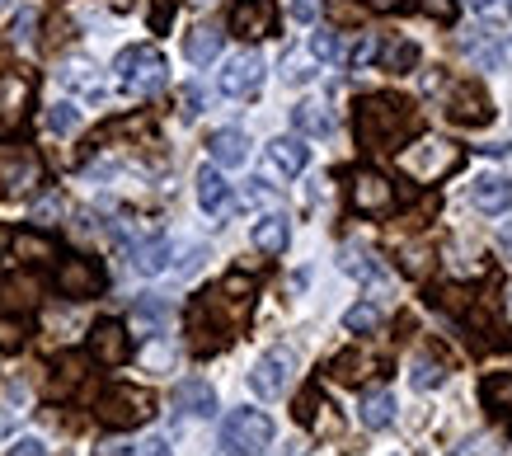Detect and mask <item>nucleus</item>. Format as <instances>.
I'll return each mask as SVG.
<instances>
[{
	"mask_svg": "<svg viewBox=\"0 0 512 456\" xmlns=\"http://www.w3.org/2000/svg\"><path fill=\"white\" fill-rule=\"evenodd\" d=\"M357 142L367 151H395L400 142H409L419 132V109L400 95H367L353 113Z\"/></svg>",
	"mask_w": 512,
	"mask_h": 456,
	"instance_id": "obj_1",
	"label": "nucleus"
},
{
	"mask_svg": "<svg viewBox=\"0 0 512 456\" xmlns=\"http://www.w3.org/2000/svg\"><path fill=\"white\" fill-rule=\"evenodd\" d=\"M94 414H99V424L109 428H141L151 414H156V395L146 391V386H109V391L99 395V405H94Z\"/></svg>",
	"mask_w": 512,
	"mask_h": 456,
	"instance_id": "obj_2",
	"label": "nucleus"
},
{
	"mask_svg": "<svg viewBox=\"0 0 512 456\" xmlns=\"http://www.w3.org/2000/svg\"><path fill=\"white\" fill-rule=\"evenodd\" d=\"M118 80H123V90H132V95H156L160 85L170 80V62H165L160 48L141 43V48L118 52Z\"/></svg>",
	"mask_w": 512,
	"mask_h": 456,
	"instance_id": "obj_3",
	"label": "nucleus"
},
{
	"mask_svg": "<svg viewBox=\"0 0 512 456\" xmlns=\"http://www.w3.org/2000/svg\"><path fill=\"white\" fill-rule=\"evenodd\" d=\"M273 442V419L264 409H235L221 424V452L231 456H264Z\"/></svg>",
	"mask_w": 512,
	"mask_h": 456,
	"instance_id": "obj_4",
	"label": "nucleus"
},
{
	"mask_svg": "<svg viewBox=\"0 0 512 456\" xmlns=\"http://www.w3.org/2000/svg\"><path fill=\"white\" fill-rule=\"evenodd\" d=\"M57 292L71 301L99 297V292H104V268H99V259H90V254L62 259V264H57Z\"/></svg>",
	"mask_w": 512,
	"mask_h": 456,
	"instance_id": "obj_5",
	"label": "nucleus"
},
{
	"mask_svg": "<svg viewBox=\"0 0 512 456\" xmlns=\"http://www.w3.org/2000/svg\"><path fill=\"white\" fill-rule=\"evenodd\" d=\"M296 377V353L292 348H268L264 358L254 362V372H249V386H254V395H264V400H278L287 386H292Z\"/></svg>",
	"mask_w": 512,
	"mask_h": 456,
	"instance_id": "obj_6",
	"label": "nucleus"
},
{
	"mask_svg": "<svg viewBox=\"0 0 512 456\" xmlns=\"http://www.w3.org/2000/svg\"><path fill=\"white\" fill-rule=\"evenodd\" d=\"M348 203L362 212V217H386L390 207H395V184L381 179L376 170H357L348 179Z\"/></svg>",
	"mask_w": 512,
	"mask_h": 456,
	"instance_id": "obj_7",
	"label": "nucleus"
},
{
	"mask_svg": "<svg viewBox=\"0 0 512 456\" xmlns=\"http://www.w3.org/2000/svg\"><path fill=\"white\" fill-rule=\"evenodd\" d=\"M278 29V5L273 0H235L231 5V33L245 43H259Z\"/></svg>",
	"mask_w": 512,
	"mask_h": 456,
	"instance_id": "obj_8",
	"label": "nucleus"
},
{
	"mask_svg": "<svg viewBox=\"0 0 512 456\" xmlns=\"http://www.w3.org/2000/svg\"><path fill=\"white\" fill-rule=\"evenodd\" d=\"M259 85H264V57H259V52H240V57H231L226 71H221V95L226 99L259 95Z\"/></svg>",
	"mask_w": 512,
	"mask_h": 456,
	"instance_id": "obj_9",
	"label": "nucleus"
},
{
	"mask_svg": "<svg viewBox=\"0 0 512 456\" xmlns=\"http://www.w3.org/2000/svg\"><path fill=\"white\" fill-rule=\"evenodd\" d=\"M447 118L461 127H484V123H494V104H489V95H484L480 85L461 80L447 95Z\"/></svg>",
	"mask_w": 512,
	"mask_h": 456,
	"instance_id": "obj_10",
	"label": "nucleus"
},
{
	"mask_svg": "<svg viewBox=\"0 0 512 456\" xmlns=\"http://www.w3.org/2000/svg\"><path fill=\"white\" fill-rule=\"evenodd\" d=\"M90 353L104 367H123L127 358H132V334H127L123 320H99L90 330Z\"/></svg>",
	"mask_w": 512,
	"mask_h": 456,
	"instance_id": "obj_11",
	"label": "nucleus"
},
{
	"mask_svg": "<svg viewBox=\"0 0 512 456\" xmlns=\"http://www.w3.org/2000/svg\"><path fill=\"white\" fill-rule=\"evenodd\" d=\"M38 297H43V283H38L33 273H5V278H0V311L29 320Z\"/></svg>",
	"mask_w": 512,
	"mask_h": 456,
	"instance_id": "obj_12",
	"label": "nucleus"
},
{
	"mask_svg": "<svg viewBox=\"0 0 512 456\" xmlns=\"http://www.w3.org/2000/svg\"><path fill=\"white\" fill-rule=\"evenodd\" d=\"M404 165L419 174V179H437V174H447L456 165V146L447 142H419L404 151Z\"/></svg>",
	"mask_w": 512,
	"mask_h": 456,
	"instance_id": "obj_13",
	"label": "nucleus"
},
{
	"mask_svg": "<svg viewBox=\"0 0 512 456\" xmlns=\"http://www.w3.org/2000/svg\"><path fill=\"white\" fill-rule=\"evenodd\" d=\"M170 400L179 414H188V419H212V414H217V391H212L202 377H184L174 386Z\"/></svg>",
	"mask_w": 512,
	"mask_h": 456,
	"instance_id": "obj_14",
	"label": "nucleus"
},
{
	"mask_svg": "<svg viewBox=\"0 0 512 456\" xmlns=\"http://www.w3.org/2000/svg\"><path fill=\"white\" fill-rule=\"evenodd\" d=\"M470 203L480 207L484 217H503L512 207V184L503 174H480V179L470 184Z\"/></svg>",
	"mask_w": 512,
	"mask_h": 456,
	"instance_id": "obj_15",
	"label": "nucleus"
},
{
	"mask_svg": "<svg viewBox=\"0 0 512 456\" xmlns=\"http://www.w3.org/2000/svg\"><path fill=\"white\" fill-rule=\"evenodd\" d=\"M268 165H273L282 179H296V174L311 165V146L301 142V137H273V142H268Z\"/></svg>",
	"mask_w": 512,
	"mask_h": 456,
	"instance_id": "obj_16",
	"label": "nucleus"
},
{
	"mask_svg": "<svg viewBox=\"0 0 512 456\" xmlns=\"http://www.w3.org/2000/svg\"><path fill=\"white\" fill-rule=\"evenodd\" d=\"M207 151H212V160H217V170H240V165L249 160V137L240 132V127H221V132H212Z\"/></svg>",
	"mask_w": 512,
	"mask_h": 456,
	"instance_id": "obj_17",
	"label": "nucleus"
},
{
	"mask_svg": "<svg viewBox=\"0 0 512 456\" xmlns=\"http://www.w3.org/2000/svg\"><path fill=\"white\" fill-rule=\"evenodd\" d=\"M198 207L212 212V217H221L231 207V184H226V174L217 165H202L198 170Z\"/></svg>",
	"mask_w": 512,
	"mask_h": 456,
	"instance_id": "obj_18",
	"label": "nucleus"
},
{
	"mask_svg": "<svg viewBox=\"0 0 512 456\" xmlns=\"http://www.w3.org/2000/svg\"><path fill=\"white\" fill-rule=\"evenodd\" d=\"M249 240H254V250L282 254V250H287V240H292V226H287V217H282V212H268V217L254 221Z\"/></svg>",
	"mask_w": 512,
	"mask_h": 456,
	"instance_id": "obj_19",
	"label": "nucleus"
},
{
	"mask_svg": "<svg viewBox=\"0 0 512 456\" xmlns=\"http://www.w3.org/2000/svg\"><path fill=\"white\" fill-rule=\"evenodd\" d=\"M221 43H226V33H221L217 24H198V29L184 38V57L193 66H207V62H217Z\"/></svg>",
	"mask_w": 512,
	"mask_h": 456,
	"instance_id": "obj_20",
	"label": "nucleus"
},
{
	"mask_svg": "<svg viewBox=\"0 0 512 456\" xmlns=\"http://www.w3.org/2000/svg\"><path fill=\"white\" fill-rule=\"evenodd\" d=\"M292 123L301 137H329V132H334V113H329L320 99H301L292 109Z\"/></svg>",
	"mask_w": 512,
	"mask_h": 456,
	"instance_id": "obj_21",
	"label": "nucleus"
},
{
	"mask_svg": "<svg viewBox=\"0 0 512 456\" xmlns=\"http://www.w3.org/2000/svg\"><path fill=\"white\" fill-rule=\"evenodd\" d=\"M170 259H174V245L165 236L146 240V245H137V250H132V268H137L141 278H156V273H165V268H170Z\"/></svg>",
	"mask_w": 512,
	"mask_h": 456,
	"instance_id": "obj_22",
	"label": "nucleus"
},
{
	"mask_svg": "<svg viewBox=\"0 0 512 456\" xmlns=\"http://www.w3.org/2000/svg\"><path fill=\"white\" fill-rule=\"evenodd\" d=\"M38 179H43V170H38V160H33V156H24L19 165H0V193H5V198L29 193Z\"/></svg>",
	"mask_w": 512,
	"mask_h": 456,
	"instance_id": "obj_23",
	"label": "nucleus"
},
{
	"mask_svg": "<svg viewBox=\"0 0 512 456\" xmlns=\"http://www.w3.org/2000/svg\"><path fill=\"white\" fill-rule=\"evenodd\" d=\"M170 325V301H160V297H141L137 306H132V330H146V334H156Z\"/></svg>",
	"mask_w": 512,
	"mask_h": 456,
	"instance_id": "obj_24",
	"label": "nucleus"
},
{
	"mask_svg": "<svg viewBox=\"0 0 512 456\" xmlns=\"http://www.w3.org/2000/svg\"><path fill=\"white\" fill-rule=\"evenodd\" d=\"M362 424L367 428H390L395 424V395L390 391H372L362 400Z\"/></svg>",
	"mask_w": 512,
	"mask_h": 456,
	"instance_id": "obj_25",
	"label": "nucleus"
},
{
	"mask_svg": "<svg viewBox=\"0 0 512 456\" xmlns=\"http://www.w3.org/2000/svg\"><path fill=\"white\" fill-rule=\"evenodd\" d=\"M339 268H343V273H353V278H362V283H372V278H381V264H372V254H367V250H357V245H343Z\"/></svg>",
	"mask_w": 512,
	"mask_h": 456,
	"instance_id": "obj_26",
	"label": "nucleus"
},
{
	"mask_svg": "<svg viewBox=\"0 0 512 456\" xmlns=\"http://www.w3.org/2000/svg\"><path fill=\"white\" fill-rule=\"evenodd\" d=\"M372 367H376V358H367V353H339V358H334V377L353 386V381L372 377Z\"/></svg>",
	"mask_w": 512,
	"mask_h": 456,
	"instance_id": "obj_27",
	"label": "nucleus"
},
{
	"mask_svg": "<svg viewBox=\"0 0 512 456\" xmlns=\"http://www.w3.org/2000/svg\"><path fill=\"white\" fill-rule=\"evenodd\" d=\"M24 99H29V80L24 76L0 80V113H5V118H19V113H24Z\"/></svg>",
	"mask_w": 512,
	"mask_h": 456,
	"instance_id": "obj_28",
	"label": "nucleus"
},
{
	"mask_svg": "<svg viewBox=\"0 0 512 456\" xmlns=\"http://www.w3.org/2000/svg\"><path fill=\"white\" fill-rule=\"evenodd\" d=\"M376 325H381V311H376L372 301H357V306L343 311V330L348 334H372Z\"/></svg>",
	"mask_w": 512,
	"mask_h": 456,
	"instance_id": "obj_29",
	"label": "nucleus"
},
{
	"mask_svg": "<svg viewBox=\"0 0 512 456\" xmlns=\"http://www.w3.org/2000/svg\"><path fill=\"white\" fill-rule=\"evenodd\" d=\"M24 339H29V320H24V315L0 311V348L15 353V348H24Z\"/></svg>",
	"mask_w": 512,
	"mask_h": 456,
	"instance_id": "obj_30",
	"label": "nucleus"
},
{
	"mask_svg": "<svg viewBox=\"0 0 512 456\" xmlns=\"http://www.w3.org/2000/svg\"><path fill=\"white\" fill-rule=\"evenodd\" d=\"M43 123H47V132L66 137V132H76V127H80V109L71 104V99H62V104H52V109H47Z\"/></svg>",
	"mask_w": 512,
	"mask_h": 456,
	"instance_id": "obj_31",
	"label": "nucleus"
},
{
	"mask_svg": "<svg viewBox=\"0 0 512 456\" xmlns=\"http://www.w3.org/2000/svg\"><path fill=\"white\" fill-rule=\"evenodd\" d=\"M414 66H419V43H395V48L386 52V71H395V76L414 71Z\"/></svg>",
	"mask_w": 512,
	"mask_h": 456,
	"instance_id": "obj_32",
	"label": "nucleus"
},
{
	"mask_svg": "<svg viewBox=\"0 0 512 456\" xmlns=\"http://www.w3.org/2000/svg\"><path fill=\"white\" fill-rule=\"evenodd\" d=\"M80 377H85V362H80V358H62V362H57V377H52V395H66Z\"/></svg>",
	"mask_w": 512,
	"mask_h": 456,
	"instance_id": "obj_33",
	"label": "nucleus"
},
{
	"mask_svg": "<svg viewBox=\"0 0 512 456\" xmlns=\"http://www.w3.org/2000/svg\"><path fill=\"white\" fill-rule=\"evenodd\" d=\"M311 57L315 62H339V38H334V29L311 33Z\"/></svg>",
	"mask_w": 512,
	"mask_h": 456,
	"instance_id": "obj_34",
	"label": "nucleus"
},
{
	"mask_svg": "<svg viewBox=\"0 0 512 456\" xmlns=\"http://www.w3.org/2000/svg\"><path fill=\"white\" fill-rule=\"evenodd\" d=\"M442 381H447V372H442L437 362H419V367H414V391H437Z\"/></svg>",
	"mask_w": 512,
	"mask_h": 456,
	"instance_id": "obj_35",
	"label": "nucleus"
},
{
	"mask_svg": "<svg viewBox=\"0 0 512 456\" xmlns=\"http://www.w3.org/2000/svg\"><path fill=\"white\" fill-rule=\"evenodd\" d=\"M66 85H76V90H85V95H94V99H99V80H94L90 76V66H85V62H80V66H66Z\"/></svg>",
	"mask_w": 512,
	"mask_h": 456,
	"instance_id": "obj_36",
	"label": "nucleus"
},
{
	"mask_svg": "<svg viewBox=\"0 0 512 456\" xmlns=\"http://www.w3.org/2000/svg\"><path fill=\"white\" fill-rule=\"evenodd\" d=\"M52 217H62V198H57V193L38 198V207H33V221H38V226H52Z\"/></svg>",
	"mask_w": 512,
	"mask_h": 456,
	"instance_id": "obj_37",
	"label": "nucleus"
},
{
	"mask_svg": "<svg viewBox=\"0 0 512 456\" xmlns=\"http://www.w3.org/2000/svg\"><path fill=\"white\" fill-rule=\"evenodd\" d=\"M15 250L19 254H43V259H47V254H52V245H47L43 236H29V231H24V236H15Z\"/></svg>",
	"mask_w": 512,
	"mask_h": 456,
	"instance_id": "obj_38",
	"label": "nucleus"
},
{
	"mask_svg": "<svg viewBox=\"0 0 512 456\" xmlns=\"http://www.w3.org/2000/svg\"><path fill=\"white\" fill-rule=\"evenodd\" d=\"M33 24H38V15H33V10H24V15L15 19V43H33Z\"/></svg>",
	"mask_w": 512,
	"mask_h": 456,
	"instance_id": "obj_39",
	"label": "nucleus"
},
{
	"mask_svg": "<svg viewBox=\"0 0 512 456\" xmlns=\"http://www.w3.org/2000/svg\"><path fill=\"white\" fill-rule=\"evenodd\" d=\"M10 456H47V447L38 438H19L15 447H10Z\"/></svg>",
	"mask_w": 512,
	"mask_h": 456,
	"instance_id": "obj_40",
	"label": "nucleus"
},
{
	"mask_svg": "<svg viewBox=\"0 0 512 456\" xmlns=\"http://www.w3.org/2000/svg\"><path fill=\"white\" fill-rule=\"evenodd\" d=\"M372 57H376V38H362V43L353 48V57H348V62H353V66H367Z\"/></svg>",
	"mask_w": 512,
	"mask_h": 456,
	"instance_id": "obj_41",
	"label": "nucleus"
},
{
	"mask_svg": "<svg viewBox=\"0 0 512 456\" xmlns=\"http://www.w3.org/2000/svg\"><path fill=\"white\" fill-rule=\"evenodd\" d=\"M249 203H273V189H268L264 179H249V189H245Z\"/></svg>",
	"mask_w": 512,
	"mask_h": 456,
	"instance_id": "obj_42",
	"label": "nucleus"
},
{
	"mask_svg": "<svg viewBox=\"0 0 512 456\" xmlns=\"http://www.w3.org/2000/svg\"><path fill=\"white\" fill-rule=\"evenodd\" d=\"M315 71H311V62H301V57H292V62H287V80H292V85H301V80H311Z\"/></svg>",
	"mask_w": 512,
	"mask_h": 456,
	"instance_id": "obj_43",
	"label": "nucleus"
},
{
	"mask_svg": "<svg viewBox=\"0 0 512 456\" xmlns=\"http://www.w3.org/2000/svg\"><path fill=\"white\" fill-rule=\"evenodd\" d=\"M198 113H202V90L198 85H188L184 90V118H198Z\"/></svg>",
	"mask_w": 512,
	"mask_h": 456,
	"instance_id": "obj_44",
	"label": "nucleus"
},
{
	"mask_svg": "<svg viewBox=\"0 0 512 456\" xmlns=\"http://www.w3.org/2000/svg\"><path fill=\"white\" fill-rule=\"evenodd\" d=\"M141 456H174V452H170V438H151V442H141Z\"/></svg>",
	"mask_w": 512,
	"mask_h": 456,
	"instance_id": "obj_45",
	"label": "nucleus"
},
{
	"mask_svg": "<svg viewBox=\"0 0 512 456\" xmlns=\"http://www.w3.org/2000/svg\"><path fill=\"white\" fill-rule=\"evenodd\" d=\"M315 10H320V0H292V15L296 19H315Z\"/></svg>",
	"mask_w": 512,
	"mask_h": 456,
	"instance_id": "obj_46",
	"label": "nucleus"
},
{
	"mask_svg": "<svg viewBox=\"0 0 512 456\" xmlns=\"http://www.w3.org/2000/svg\"><path fill=\"white\" fill-rule=\"evenodd\" d=\"M494 10H498L503 19H512V0H494Z\"/></svg>",
	"mask_w": 512,
	"mask_h": 456,
	"instance_id": "obj_47",
	"label": "nucleus"
},
{
	"mask_svg": "<svg viewBox=\"0 0 512 456\" xmlns=\"http://www.w3.org/2000/svg\"><path fill=\"white\" fill-rule=\"evenodd\" d=\"M376 10H395V5H400V0H372Z\"/></svg>",
	"mask_w": 512,
	"mask_h": 456,
	"instance_id": "obj_48",
	"label": "nucleus"
},
{
	"mask_svg": "<svg viewBox=\"0 0 512 456\" xmlns=\"http://www.w3.org/2000/svg\"><path fill=\"white\" fill-rule=\"evenodd\" d=\"M470 5H475V10H494V0H470Z\"/></svg>",
	"mask_w": 512,
	"mask_h": 456,
	"instance_id": "obj_49",
	"label": "nucleus"
},
{
	"mask_svg": "<svg viewBox=\"0 0 512 456\" xmlns=\"http://www.w3.org/2000/svg\"><path fill=\"white\" fill-rule=\"evenodd\" d=\"M5 424H10V419H5V414H0V433H5Z\"/></svg>",
	"mask_w": 512,
	"mask_h": 456,
	"instance_id": "obj_50",
	"label": "nucleus"
},
{
	"mask_svg": "<svg viewBox=\"0 0 512 456\" xmlns=\"http://www.w3.org/2000/svg\"><path fill=\"white\" fill-rule=\"evenodd\" d=\"M5 5H10V0H0V10H5Z\"/></svg>",
	"mask_w": 512,
	"mask_h": 456,
	"instance_id": "obj_51",
	"label": "nucleus"
},
{
	"mask_svg": "<svg viewBox=\"0 0 512 456\" xmlns=\"http://www.w3.org/2000/svg\"><path fill=\"white\" fill-rule=\"evenodd\" d=\"M508 311H512V297H508Z\"/></svg>",
	"mask_w": 512,
	"mask_h": 456,
	"instance_id": "obj_52",
	"label": "nucleus"
},
{
	"mask_svg": "<svg viewBox=\"0 0 512 456\" xmlns=\"http://www.w3.org/2000/svg\"><path fill=\"white\" fill-rule=\"evenodd\" d=\"M221 456H231V452H221Z\"/></svg>",
	"mask_w": 512,
	"mask_h": 456,
	"instance_id": "obj_53",
	"label": "nucleus"
}]
</instances>
